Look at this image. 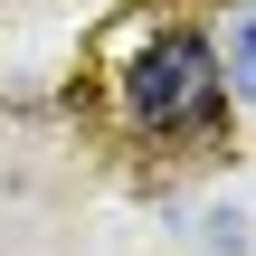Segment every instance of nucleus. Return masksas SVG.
Instances as JSON below:
<instances>
[{
    "label": "nucleus",
    "instance_id": "f257e3e1",
    "mask_svg": "<svg viewBox=\"0 0 256 256\" xmlns=\"http://www.w3.org/2000/svg\"><path fill=\"white\" fill-rule=\"evenodd\" d=\"M218 95H228V76H218V48H209L200 28H162V38H142V48L124 57V114L152 124V133L209 124Z\"/></svg>",
    "mask_w": 256,
    "mask_h": 256
},
{
    "label": "nucleus",
    "instance_id": "f03ea898",
    "mask_svg": "<svg viewBox=\"0 0 256 256\" xmlns=\"http://www.w3.org/2000/svg\"><path fill=\"white\" fill-rule=\"evenodd\" d=\"M218 76H228V86H238V95L256 104V0L238 10V19H228V57H218Z\"/></svg>",
    "mask_w": 256,
    "mask_h": 256
}]
</instances>
